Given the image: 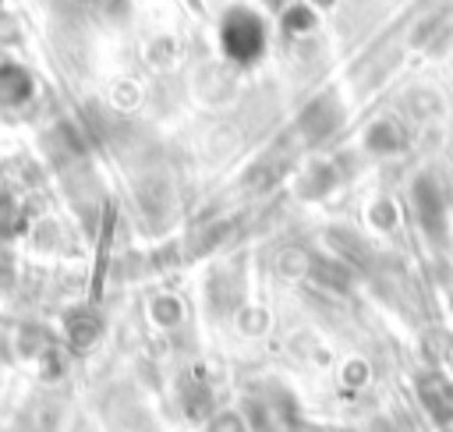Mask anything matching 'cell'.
I'll return each instance as SVG.
<instances>
[{
	"mask_svg": "<svg viewBox=\"0 0 453 432\" xmlns=\"http://www.w3.org/2000/svg\"><path fill=\"white\" fill-rule=\"evenodd\" d=\"M74 4H81V7H96V4H103V0H74Z\"/></svg>",
	"mask_w": 453,
	"mask_h": 432,
	"instance_id": "cell-1",
	"label": "cell"
}]
</instances>
